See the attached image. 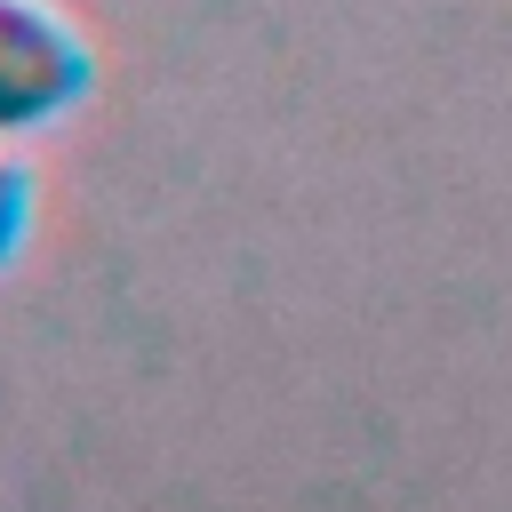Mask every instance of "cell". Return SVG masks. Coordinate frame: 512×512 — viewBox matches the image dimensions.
Wrapping results in <instances>:
<instances>
[{
	"label": "cell",
	"mask_w": 512,
	"mask_h": 512,
	"mask_svg": "<svg viewBox=\"0 0 512 512\" xmlns=\"http://www.w3.org/2000/svg\"><path fill=\"white\" fill-rule=\"evenodd\" d=\"M88 88V48L40 0H0V136L72 112Z\"/></svg>",
	"instance_id": "6da1fadb"
},
{
	"label": "cell",
	"mask_w": 512,
	"mask_h": 512,
	"mask_svg": "<svg viewBox=\"0 0 512 512\" xmlns=\"http://www.w3.org/2000/svg\"><path fill=\"white\" fill-rule=\"evenodd\" d=\"M24 224H32V176L16 160H0V264L24 248Z\"/></svg>",
	"instance_id": "7a4b0ae2"
}]
</instances>
